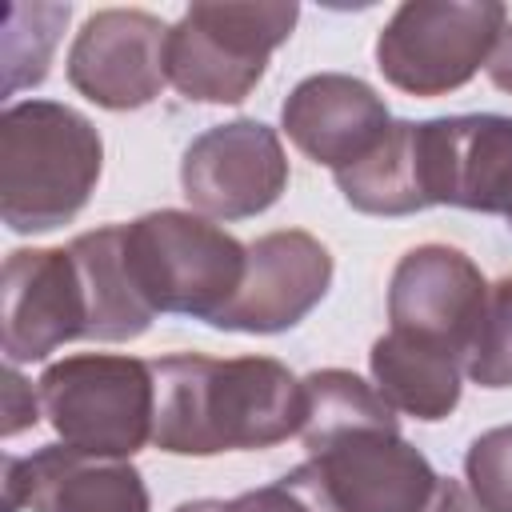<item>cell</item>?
Segmentation results:
<instances>
[{
    "label": "cell",
    "mask_w": 512,
    "mask_h": 512,
    "mask_svg": "<svg viewBox=\"0 0 512 512\" xmlns=\"http://www.w3.org/2000/svg\"><path fill=\"white\" fill-rule=\"evenodd\" d=\"M376 392L412 420H444L460 404L464 360L432 340L408 332H384L368 352Z\"/></svg>",
    "instance_id": "cell-16"
},
{
    "label": "cell",
    "mask_w": 512,
    "mask_h": 512,
    "mask_svg": "<svg viewBox=\"0 0 512 512\" xmlns=\"http://www.w3.org/2000/svg\"><path fill=\"white\" fill-rule=\"evenodd\" d=\"M188 204L216 220L268 212L288 188V156L276 128L260 120H228L200 132L180 160Z\"/></svg>",
    "instance_id": "cell-8"
},
{
    "label": "cell",
    "mask_w": 512,
    "mask_h": 512,
    "mask_svg": "<svg viewBox=\"0 0 512 512\" xmlns=\"http://www.w3.org/2000/svg\"><path fill=\"white\" fill-rule=\"evenodd\" d=\"M68 4H8L4 20V96L32 88L48 76L52 48L68 24Z\"/></svg>",
    "instance_id": "cell-19"
},
{
    "label": "cell",
    "mask_w": 512,
    "mask_h": 512,
    "mask_svg": "<svg viewBox=\"0 0 512 512\" xmlns=\"http://www.w3.org/2000/svg\"><path fill=\"white\" fill-rule=\"evenodd\" d=\"M280 124L312 164L340 172L376 148L392 116L384 96L360 76L316 72L288 92L280 108Z\"/></svg>",
    "instance_id": "cell-15"
},
{
    "label": "cell",
    "mask_w": 512,
    "mask_h": 512,
    "mask_svg": "<svg viewBox=\"0 0 512 512\" xmlns=\"http://www.w3.org/2000/svg\"><path fill=\"white\" fill-rule=\"evenodd\" d=\"M332 176L344 200L364 216H412L432 208L424 172V132L416 120H392L368 156Z\"/></svg>",
    "instance_id": "cell-17"
},
{
    "label": "cell",
    "mask_w": 512,
    "mask_h": 512,
    "mask_svg": "<svg viewBox=\"0 0 512 512\" xmlns=\"http://www.w3.org/2000/svg\"><path fill=\"white\" fill-rule=\"evenodd\" d=\"M332 284V252L300 228L264 232L248 244L244 280L236 296L212 316L224 332H288L296 328Z\"/></svg>",
    "instance_id": "cell-10"
},
{
    "label": "cell",
    "mask_w": 512,
    "mask_h": 512,
    "mask_svg": "<svg viewBox=\"0 0 512 512\" xmlns=\"http://www.w3.org/2000/svg\"><path fill=\"white\" fill-rule=\"evenodd\" d=\"M464 480L480 512H512V424L488 428L468 444Z\"/></svg>",
    "instance_id": "cell-22"
},
{
    "label": "cell",
    "mask_w": 512,
    "mask_h": 512,
    "mask_svg": "<svg viewBox=\"0 0 512 512\" xmlns=\"http://www.w3.org/2000/svg\"><path fill=\"white\" fill-rule=\"evenodd\" d=\"M104 164L96 124L60 100H20L0 116V220L20 232L68 224Z\"/></svg>",
    "instance_id": "cell-2"
},
{
    "label": "cell",
    "mask_w": 512,
    "mask_h": 512,
    "mask_svg": "<svg viewBox=\"0 0 512 512\" xmlns=\"http://www.w3.org/2000/svg\"><path fill=\"white\" fill-rule=\"evenodd\" d=\"M484 68H488V80L500 92H512V24H504V32H500V40H496V48H492Z\"/></svg>",
    "instance_id": "cell-25"
},
{
    "label": "cell",
    "mask_w": 512,
    "mask_h": 512,
    "mask_svg": "<svg viewBox=\"0 0 512 512\" xmlns=\"http://www.w3.org/2000/svg\"><path fill=\"white\" fill-rule=\"evenodd\" d=\"M248 248L212 220L180 208L124 224V264L152 312L208 320L236 296Z\"/></svg>",
    "instance_id": "cell-3"
},
{
    "label": "cell",
    "mask_w": 512,
    "mask_h": 512,
    "mask_svg": "<svg viewBox=\"0 0 512 512\" xmlns=\"http://www.w3.org/2000/svg\"><path fill=\"white\" fill-rule=\"evenodd\" d=\"M36 420H40V396H32V388L24 384V376L12 364L4 376V436H16V432L32 428Z\"/></svg>",
    "instance_id": "cell-23"
},
{
    "label": "cell",
    "mask_w": 512,
    "mask_h": 512,
    "mask_svg": "<svg viewBox=\"0 0 512 512\" xmlns=\"http://www.w3.org/2000/svg\"><path fill=\"white\" fill-rule=\"evenodd\" d=\"M304 448L340 512H424L440 484L428 456L400 436L396 412L308 436Z\"/></svg>",
    "instance_id": "cell-7"
},
{
    "label": "cell",
    "mask_w": 512,
    "mask_h": 512,
    "mask_svg": "<svg viewBox=\"0 0 512 512\" xmlns=\"http://www.w3.org/2000/svg\"><path fill=\"white\" fill-rule=\"evenodd\" d=\"M464 376L480 388H512V276L488 284L476 332L464 352Z\"/></svg>",
    "instance_id": "cell-20"
},
{
    "label": "cell",
    "mask_w": 512,
    "mask_h": 512,
    "mask_svg": "<svg viewBox=\"0 0 512 512\" xmlns=\"http://www.w3.org/2000/svg\"><path fill=\"white\" fill-rule=\"evenodd\" d=\"M172 512H340V508L320 484V472L312 468V460H304L300 468H292L288 476L264 488L240 492L232 500H184Z\"/></svg>",
    "instance_id": "cell-21"
},
{
    "label": "cell",
    "mask_w": 512,
    "mask_h": 512,
    "mask_svg": "<svg viewBox=\"0 0 512 512\" xmlns=\"http://www.w3.org/2000/svg\"><path fill=\"white\" fill-rule=\"evenodd\" d=\"M36 396L68 448L128 460L152 440L156 376L148 360L112 352L64 356L44 368Z\"/></svg>",
    "instance_id": "cell-4"
},
{
    "label": "cell",
    "mask_w": 512,
    "mask_h": 512,
    "mask_svg": "<svg viewBox=\"0 0 512 512\" xmlns=\"http://www.w3.org/2000/svg\"><path fill=\"white\" fill-rule=\"evenodd\" d=\"M420 132L432 204L512 216V116H436Z\"/></svg>",
    "instance_id": "cell-12"
},
{
    "label": "cell",
    "mask_w": 512,
    "mask_h": 512,
    "mask_svg": "<svg viewBox=\"0 0 512 512\" xmlns=\"http://www.w3.org/2000/svg\"><path fill=\"white\" fill-rule=\"evenodd\" d=\"M152 444L168 456L272 448L304 424V380L272 356L172 352L152 360Z\"/></svg>",
    "instance_id": "cell-1"
},
{
    "label": "cell",
    "mask_w": 512,
    "mask_h": 512,
    "mask_svg": "<svg viewBox=\"0 0 512 512\" xmlns=\"http://www.w3.org/2000/svg\"><path fill=\"white\" fill-rule=\"evenodd\" d=\"M148 512V484L136 464L44 444L4 460V512Z\"/></svg>",
    "instance_id": "cell-13"
},
{
    "label": "cell",
    "mask_w": 512,
    "mask_h": 512,
    "mask_svg": "<svg viewBox=\"0 0 512 512\" xmlns=\"http://www.w3.org/2000/svg\"><path fill=\"white\" fill-rule=\"evenodd\" d=\"M508 228H512V216H508Z\"/></svg>",
    "instance_id": "cell-26"
},
{
    "label": "cell",
    "mask_w": 512,
    "mask_h": 512,
    "mask_svg": "<svg viewBox=\"0 0 512 512\" xmlns=\"http://www.w3.org/2000/svg\"><path fill=\"white\" fill-rule=\"evenodd\" d=\"M68 84L108 112H132L168 84V24L144 8H104L68 48Z\"/></svg>",
    "instance_id": "cell-9"
},
{
    "label": "cell",
    "mask_w": 512,
    "mask_h": 512,
    "mask_svg": "<svg viewBox=\"0 0 512 512\" xmlns=\"http://www.w3.org/2000/svg\"><path fill=\"white\" fill-rule=\"evenodd\" d=\"M68 252L76 256L88 296V340H136L152 324V308L140 300L124 264V224L80 232Z\"/></svg>",
    "instance_id": "cell-18"
},
{
    "label": "cell",
    "mask_w": 512,
    "mask_h": 512,
    "mask_svg": "<svg viewBox=\"0 0 512 512\" xmlns=\"http://www.w3.org/2000/svg\"><path fill=\"white\" fill-rule=\"evenodd\" d=\"M488 284L452 244H420L400 256L388 280V320L396 332L452 348L460 360L476 332Z\"/></svg>",
    "instance_id": "cell-14"
},
{
    "label": "cell",
    "mask_w": 512,
    "mask_h": 512,
    "mask_svg": "<svg viewBox=\"0 0 512 512\" xmlns=\"http://www.w3.org/2000/svg\"><path fill=\"white\" fill-rule=\"evenodd\" d=\"M4 356L32 364L88 336V296L68 248H16L4 260Z\"/></svg>",
    "instance_id": "cell-11"
},
{
    "label": "cell",
    "mask_w": 512,
    "mask_h": 512,
    "mask_svg": "<svg viewBox=\"0 0 512 512\" xmlns=\"http://www.w3.org/2000/svg\"><path fill=\"white\" fill-rule=\"evenodd\" d=\"M424 512H480V504L472 500V492H468L460 480L440 476V484H436L432 500L424 504Z\"/></svg>",
    "instance_id": "cell-24"
},
{
    "label": "cell",
    "mask_w": 512,
    "mask_h": 512,
    "mask_svg": "<svg viewBox=\"0 0 512 512\" xmlns=\"http://www.w3.org/2000/svg\"><path fill=\"white\" fill-rule=\"evenodd\" d=\"M296 4H192L168 28V84L196 104H240L292 36Z\"/></svg>",
    "instance_id": "cell-5"
},
{
    "label": "cell",
    "mask_w": 512,
    "mask_h": 512,
    "mask_svg": "<svg viewBox=\"0 0 512 512\" xmlns=\"http://www.w3.org/2000/svg\"><path fill=\"white\" fill-rule=\"evenodd\" d=\"M504 24L500 0H404L376 36V68L408 96H448L488 64Z\"/></svg>",
    "instance_id": "cell-6"
}]
</instances>
